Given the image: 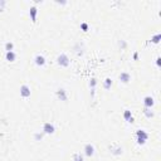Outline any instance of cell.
<instances>
[{"label":"cell","instance_id":"1","mask_svg":"<svg viewBox=\"0 0 161 161\" xmlns=\"http://www.w3.org/2000/svg\"><path fill=\"white\" fill-rule=\"evenodd\" d=\"M57 64L59 65V67L67 68V67H69V64H70V59L65 53H61V54L57 57Z\"/></svg>","mask_w":161,"mask_h":161},{"label":"cell","instance_id":"2","mask_svg":"<svg viewBox=\"0 0 161 161\" xmlns=\"http://www.w3.org/2000/svg\"><path fill=\"white\" fill-rule=\"evenodd\" d=\"M148 140V134L145 130H137L136 131V141L139 145H144Z\"/></svg>","mask_w":161,"mask_h":161},{"label":"cell","instance_id":"3","mask_svg":"<svg viewBox=\"0 0 161 161\" xmlns=\"http://www.w3.org/2000/svg\"><path fill=\"white\" fill-rule=\"evenodd\" d=\"M56 132V126L53 125L52 122H45L43 125V134H47V135H53Z\"/></svg>","mask_w":161,"mask_h":161},{"label":"cell","instance_id":"4","mask_svg":"<svg viewBox=\"0 0 161 161\" xmlns=\"http://www.w3.org/2000/svg\"><path fill=\"white\" fill-rule=\"evenodd\" d=\"M30 87H29L28 85H22L20 86V96L23 98H28L30 97Z\"/></svg>","mask_w":161,"mask_h":161},{"label":"cell","instance_id":"5","mask_svg":"<svg viewBox=\"0 0 161 161\" xmlns=\"http://www.w3.org/2000/svg\"><path fill=\"white\" fill-rule=\"evenodd\" d=\"M83 151H85V155L88 157H92L94 155V146L92 144H86L85 147H83Z\"/></svg>","mask_w":161,"mask_h":161},{"label":"cell","instance_id":"6","mask_svg":"<svg viewBox=\"0 0 161 161\" xmlns=\"http://www.w3.org/2000/svg\"><path fill=\"white\" fill-rule=\"evenodd\" d=\"M56 94H57L58 99H61V101H67V99H68V93H67V91H65L64 88H59V89H57Z\"/></svg>","mask_w":161,"mask_h":161},{"label":"cell","instance_id":"7","mask_svg":"<svg viewBox=\"0 0 161 161\" xmlns=\"http://www.w3.org/2000/svg\"><path fill=\"white\" fill-rule=\"evenodd\" d=\"M45 62H47V59L43 54H37L34 57V63L37 64L38 67H43V65L45 64Z\"/></svg>","mask_w":161,"mask_h":161},{"label":"cell","instance_id":"8","mask_svg":"<svg viewBox=\"0 0 161 161\" xmlns=\"http://www.w3.org/2000/svg\"><path fill=\"white\" fill-rule=\"evenodd\" d=\"M118 79L122 83H128L131 81V74L128 72H121V74L118 76Z\"/></svg>","mask_w":161,"mask_h":161},{"label":"cell","instance_id":"9","mask_svg":"<svg viewBox=\"0 0 161 161\" xmlns=\"http://www.w3.org/2000/svg\"><path fill=\"white\" fill-rule=\"evenodd\" d=\"M37 14H38V8L35 7V5H33V7L29 9V15H30V19L33 23L37 22Z\"/></svg>","mask_w":161,"mask_h":161},{"label":"cell","instance_id":"10","mask_svg":"<svg viewBox=\"0 0 161 161\" xmlns=\"http://www.w3.org/2000/svg\"><path fill=\"white\" fill-rule=\"evenodd\" d=\"M155 105V99L151 97V96H146L144 98V106L147 107V108H151V107H154Z\"/></svg>","mask_w":161,"mask_h":161},{"label":"cell","instance_id":"11","mask_svg":"<svg viewBox=\"0 0 161 161\" xmlns=\"http://www.w3.org/2000/svg\"><path fill=\"white\" fill-rule=\"evenodd\" d=\"M5 59H7L8 62H10V63L15 62V59H16V54H15V52H14V50H11V52H7V53H5Z\"/></svg>","mask_w":161,"mask_h":161},{"label":"cell","instance_id":"12","mask_svg":"<svg viewBox=\"0 0 161 161\" xmlns=\"http://www.w3.org/2000/svg\"><path fill=\"white\" fill-rule=\"evenodd\" d=\"M123 118H125V120H126L127 122H130V123H132V122H134L132 113H131L130 110H125V111H123Z\"/></svg>","mask_w":161,"mask_h":161},{"label":"cell","instance_id":"13","mask_svg":"<svg viewBox=\"0 0 161 161\" xmlns=\"http://www.w3.org/2000/svg\"><path fill=\"white\" fill-rule=\"evenodd\" d=\"M110 150H111V154H113V155H121V154L123 152V148H122L121 146H117V147L111 146Z\"/></svg>","mask_w":161,"mask_h":161},{"label":"cell","instance_id":"14","mask_svg":"<svg viewBox=\"0 0 161 161\" xmlns=\"http://www.w3.org/2000/svg\"><path fill=\"white\" fill-rule=\"evenodd\" d=\"M142 112H144V115H145L147 118H152V117L155 116V113L152 112V110H151V108H147V107H144V111H142Z\"/></svg>","mask_w":161,"mask_h":161},{"label":"cell","instance_id":"15","mask_svg":"<svg viewBox=\"0 0 161 161\" xmlns=\"http://www.w3.org/2000/svg\"><path fill=\"white\" fill-rule=\"evenodd\" d=\"M5 50L7 52L14 50V43L13 42H7V43H5Z\"/></svg>","mask_w":161,"mask_h":161},{"label":"cell","instance_id":"16","mask_svg":"<svg viewBox=\"0 0 161 161\" xmlns=\"http://www.w3.org/2000/svg\"><path fill=\"white\" fill-rule=\"evenodd\" d=\"M160 39H161V34L157 33V34H155L154 37L151 38V42H152L154 44H159V43H160Z\"/></svg>","mask_w":161,"mask_h":161},{"label":"cell","instance_id":"17","mask_svg":"<svg viewBox=\"0 0 161 161\" xmlns=\"http://www.w3.org/2000/svg\"><path fill=\"white\" fill-rule=\"evenodd\" d=\"M111 86H112V79L110 78V77H107V78L105 79V83H103V87H105L106 89H110V88H111Z\"/></svg>","mask_w":161,"mask_h":161},{"label":"cell","instance_id":"18","mask_svg":"<svg viewBox=\"0 0 161 161\" xmlns=\"http://www.w3.org/2000/svg\"><path fill=\"white\" fill-rule=\"evenodd\" d=\"M96 85H97V79L96 78H91V81H89V87L92 88H96Z\"/></svg>","mask_w":161,"mask_h":161},{"label":"cell","instance_id":"19","mask_svg":"<svg viewBox=\"0 0 161 161\" xmlns=\"http://www.w3.org/2000/svg\"><path fill=\"white\" fill-rule=\"evenodd\" d=\"M73 161H83V156L81 154H76L73 156Z\"/></svg>","mask_w":161,"mask_h":161},{"label":"cell","instance_id":"20","mask_svg":"<svg viewBox=\"0 0 161 161\" xmlns=\"http://www.w3.org/2000/svg\"><path fill=\"white\" fill-rule=\"evenodd\" d=\"M5 5H7V1H5V0H0V11L4 10Z\"/></svg>","mask_w":161,"mask_h":161},{"label":"cell","instance_id":"21","mask_svg":"<svg viewBox=\"0 0 161 161\" xmlns=\"http://www.w3.org/2000/svg\"><path fill=\"white\" fill-rule=\"evenodd\" d=\"M81 28H82V30H83V32H87V30H88V24H87V23H82V24H81Z\"/></svg>","mask_w":161,"mask_h":161},{"label":"cell","instance_id":"22","mask_svg":"<svg viewBox=\"0 0 161 161\" xmlns=\"http://www.w3.org/2000/svg\"><path fill=\"white\" fill-rule=\"evenodd\" d=\"M156 64H157V67H160V65H161V58L160 57L156 58Z\"/></svg>","mask_w":161,"mask_h":161},{"label":"cell","instance_id":"23","mask_svg":"<svg viewBox=\"0 0 161 161\" xmlns=\"http://www.w3.org/2000/svg\"><path fill=\"white\" fill-rule=\"evenodd\" d=\"M137 58H139V53L135 52V53H134V59H135V61H137Z\"/></svg>","mask_w":161,"mask_h":161}]
</instances>
